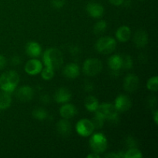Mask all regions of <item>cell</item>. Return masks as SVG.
Instances as JSON below:
<instances>
[{
  "label": "cell",
  "mask_w": 158,
  "mask_h": 158,
  "mask_svg": "<svg viewBox=\"0 0 158 158\" xmlns=\"http://www.w3.org/2000/svg\"><path fill=\"white\" fill-rule=\"evenodd\" d=\"M121 56L122 68L126 69H130L133 67V60L129 55H120Z\"/></svg>",
  "instance_id": "obj_27"
},
{
  "label": "cell",
  "mask_w": 158,
  "mask_h": 158,
  "mask_svg": "<svg viewBox=\"0 0 158 158\" xmlns=\"http://www.w3.org/2000/svg\"><path fill=\"white\" fill-rule=\"evenodd\" d=\"M148 104L152 106V107H154L157 104V97H156V96H151L150 99L148 100Z\"/></svg>",
  "instance_id": "obj_38"
},
{
  "label": "cell",
  "mask_w": 158,
  "mask_h": 158,
  "mask_svg": "<svg viewBox=\"0 0 158 158\" xmlns=\"http://www.w3.org/2000/svg\"><path fill=\"white\" fill-rule=\"evenodd\" d=\"M34 96V90L31 86H23L16 92V97L20 101L28 102L30 101Z\"/></svg>",
  "instance_id": "obj_11"
},
{
  "label": "cell",
  "mask_w": 158,
  "mask_h": 158,
  "mask_svg": "<svg viewBox=\"0 0 158 158\" xmlns=\"http://www.w3.org/2000/svg\"><path fill=\"white\" fill-rule=\"evenodd\" d=\"M69 52H70L71 55L73 56H77L80 54L81 50H80V48L78 46H75V45H73L69 47Z\"/></svg>",
  "instance_id": "obj_32"
},
{
  "label": "cell",
  "mask_w": 158,
  "mask_h": 158,
  "mask_svg": "<svg viewBox=\"0 0 158 158\" xmlns=\"http://www.w3.org/2000/svg\"><path fill=\"white\" fill-rule=\"evenodd\" d=\"M85 107L89 112H95L99 106V102L96 97L94 96H88L84 100Z\"/></svg>",
  "instance_id": "obj_21"
},
{
  "label": "cell",
  "mask_w": 158,
  "mask_h": 158,
  "mask_svg": "<svg viewBox=\"0 0 158 158\" xmlns=\"http://www.w3.org/2000/svg\"><path fill=\"white\" fill-rule=\"evenodd\" d=\"M139 80L138 77L135 74L130 73L125 77L124 81H123V87L125 90L127 92L133 93L137 89L139 86Z\"/></svg>",
  "instance_id": "obj_9"
},
{
  "label": "cell",
  "mask_w": 158,
  "mask_h": 158,
  "mask_svg": "<svg viewBox=\"0 0 158 158\" xmlns=\"http://www.w3.org/2000/svg\"><path fill=\"white\" fill-rule=\"evenodd\" d=\"M95 112L100 114L105 120H110L114 123L119 120L118 110L115 107L114 104L112 103H103L102 104H99L98 108Z\"/></svg>",
  "instance_id": "obj_3"
},
{
  "label": "cell",
  "mask_w": 158,
  "mask_h": 158,
  "mask_svg": "<svg viewBox=\"0 0 158 158\" xmlns=\"http://www.w3.org/2000/svg\"><path fill=\"white\" fill-rule=\"evenodd\" d=\"M19 83V75L15 71L10 70L0 76V89L11 94Z\"/></svg>",
  "instance_id": "obj_2"
},
{
  "label": "cell",
  "mask_w": 158,
  "mask_h": 158,
  "mask_svg": "<svg viewBox=\"0 0 158 158\" xmlns=\"http://www.w3.org/2000/svg\"><path fill=\"white\" fill-rule=\"evenodd\" d=\"M153 117H154V120L156 124H158V111L157 110H155L153 114Z\"/></svg>",
  "instance_id": "obj_41"
},
{
  "label": "cell",
  "mask_w": 158,
  "mask_h": 158,
  "mask_svg": "<svg viewBox=\"0 0 158 158\" xmlns=\"http://www.w3.org/2000/svg\"><path fill=\"white\" fill-rule=\"evenodd\" d=\"M72 98L70 91L65 87L59 88L54 94V100L58 103H68Z\"/></svg>",
  "instance_id": "obj_12"
},
{
  "label": "cell",
  "mask_w": 158,
  "mask_h": 158,
  "mask_svg": "<svg viewBox=\"0 0 158 158\" xmlns=\"http://www.w3.org/2000/svg\"><path fill=\"white\" fill-rule=\"evenodd\" d=\"M43 63L45 66L52 69H57L63 64V56L57 48H49L43 53Z\"/></svg>",
  "instance_id": "obj_1"
},
{
  "label": "cell",
  "mask_w": 158,
  "mask_h": 158,
  "mask_svg": "<svg viewBox=\"0 0 158 158\" xmlns=\"http://www.w3.org/2000/svg\"><path fill=\"white\" fill-rule=\"evenodd\" d=\"M106 22L105 20H100L97 22L94 26V32L96 35H100V34L103 33L106 29Z\"/></svg>",
  "instance_id": "obj_26"
},
{
  "label": "cell",
  "mask_w": 158,
  "mask_h": 158,
  "mask_svg": "<svg viewBox=\"0 0 158 158\" xmlns=\"http://www.w3.org/2000/svg\"><path fill=\"white\" fill-rule=\"evenodd\" d=\"M123 1H124V0H109V2L111 4L116 6H121V5H123Z\"/></svg>",
  "instance_id": "obj_39"
},
{
  "label": "cell",
  "mask_w": 158,
  "mask_h": 158,
  "mask_svg": "<svg viewBox=\"0 0 158 158\" xmlns=\"http://www.w3.org/2000/svg\"><path fill=\"white\" fill-rule=\"evenodd\" d=\"M71 124L69 121H68L67 119L60 120L56 123V131L60 135L63 137H67L71 133Z\"/></svg>",
  "instance_id": "obj_18"
},
{
  "label": "cell",
  "mask_w": 158,
  "mask_h": 158,
  "mask_svg": "<svg viewBox=\"0 0 158 158\" xmlns=\"http://www.w3.org/2000/svg\"><path fill=\"white\" fill-rule=\"evenodd\" d=\"M7 64V60L6 58L2 55H0V70L4 69Z\"/></svg>",
  "instance_id": "obj_35"
},
{
  "label": "cell",
  "mask_w": 158,
  "mask_h": 158,
  "mask_svg": "<svg viewBox=\"0 0 158 158\" xmlns=\"http://www.w3.org/2000/svg\"><path fill=\"white\" fill-rule=\"evenodd\" d=\"M117 42L114 38L109 36L101 37L97 41L95 45L97 52L102 54H109L116 49Z\"/></svg>",
  "instance_id": "obj_5"
},
{
  "label": "cell",
  "mask_w": 158,
  "mask_h": 158,
  "mask_svg": "<svg viewBox=\"0 0 158 158\" xmlns=\"http://www.w3.org/2000/svg\"><path fill=\"white\" fill-rule=\"evenodd\" d=\"M83 89H85V91L86 92H92L94 89V83H91V82H86L83 85Z\"/></svg>",
  "instance_id": "obj_34"
},
{
  "label": "cell",
  "mask_w": 158,
  "mask_h": 158,
  "mask_svg": "<svg viewBox=\"0 0 158 158\" xmlns=\"http://www.w3.org/2000/svg\"><path fill=\"white\" fill-rule=\"evenodd\" d=\"M40 100H41L43 103H45V104H48V103H49V102H50V97H49V96L47 95V94H43V95H42L41 97H40Z\"/></svg>",
  "instance_id": "obj_37"
},
{
  "label": "cell",
  "mask_w": 158,
  "mask_h": 158,
  "mask_svg": "<svg viewBox=\"0 0 158 158\" xmlns=\"http://www.w3.org/2000/svg\"><path fill=\"white\" fill-rule=\"evenodd\" d=\"M114 106L117 108L118 112H126L131 109L132 102L129 97L124 94H121L116 98Z\"/></svg>",
  "instance_id": "obj_8"
},
{
  "label": "cell",
  "mask_w": 158,
  "mask_h": 158,
  "mask_svg": "<svg viewBox=\"0 0 158 158\" xmlns=\"http://www.w3.org/2000/svg\"><path fill=\"white\" fill-rule=\"evenodd\" d=\"M103 69L101 61L97 58H89L83 63V71L86 76L94 77L100 73Z\"/></svg>",
  "instance_id": "obj_6"
},
{
  "label": "cell",
  "mask_w": 158,
  "mask_h": 158,
  "mask_svg": "<svg viewBox=\"0 0 158 158\" xmlns=\"http://www.w3.org/2000/svg\"><path fill=\"white\" fill-rule=\"evenodd\" d=\"M40 73H41L42 78L44 80H50L54 77V69L47 67V66L43 68Z\"/></svg>",
  "instance_id": "obj_28"
},
{
  "label": "cell",
  "mask_w": 158,
  "mask_h": 158,
  "mask_svg": "<svg viewBox=\"0 0 158 158\" xmlns=\"http://www.w3.org/2000/svg\"><path fill=\"white\" fill-rule=\"evenodd\" d=\"M63 73L68 79H76L80 75V67L77 63H69L64 67Z\"/></svg>",
  "instance_id": "obj_17"
},
{
  "label": "cell",
  "mask_w": 158,
  "mask_h": 158,
  "mask_svg": "<svg viewBox=\"0 0 158 158\" xmlns=\"http://www.w3.org/2000/svg\"><path fill=\"white\" fill-rule=\"evenodd\" d=\"M11 63H12V64L13 66H18V65H19L21 63V59L18 56H15L11 60Z\"/></svg>",
  "instance_id": "obj_36"
},
{
  "label": "cell",
  "mask_w": 158,
  "mask_h": 158,
  "mask_svg": "<svg viewBox=\"0 0 158 158\" xmlns=\"http://www.w3.org/2000/svg\"><path fill=\"white\" fill-rule=\"evenodd\" d=\"M125 144H126V146L128 148H137L138 142H137V140L134 137L129 136L125 140Z\"/></svg>",
  "instance_id": "obj_30"
},
{
  "label": "cell",
  "mask_w": 158,
  "mask_h": 158,
  "mask_svg": "<svg viewBox=\"0 0 158 158\" xmlns=\"http://www.w3.org/2000/svg\"><path fill=\"white\" fill-rule=\"evenodd\" d=\"M77 113V107L71 103H65L60 109V114L63 118L70 119L75 117Z\"/></svg>",
  "instance_id": "obj_15"
},
{
  "label": "cell",
  "mask_w": 158,
  "mask_h": 158,
  "mask_svg": "<svg viewBox=\"0 0 158 158\" xmlns=\"http://www.w3.org/2000/svg\"><path fill=\"white\" fill-rule=\"evenodd\" d=\"M94 128L92 121L89 119H81L76 125V131L82 137H89L94 133Z\"/></svg>",
  "instance_id": "obj_7"
},
{
  "label": "cell",
  "mask_w": 158,
  "mask_h": 158,
  "mask_svg": "<svg viewBox=\"0 0 158 158\" xmlns=\"http://www.w3.org/2000/svg\"><path fill=\"white\" fill-rule=\"evenodd\" d=\"M32 115L39 120H44L48 117V112L43 107H36L32 110Z\"/></svg>",
  "instance_id": "obj_23"
},
{
  "label": "cell",
  "mask_w": 158,
  "mask_h": 158,
  "mask_svg": "<svg viewBox=\"0 0 158 158\" xmlns=\"http://www.w3.org/2000/svg\"><path fill=\"white\" fill-rule=\"evenodd\" d=\"M86 12L93 18L98 19L104 13V8L99 3L89 2L86 6Z\"/></svg>",
  "instance_id": "obj_13"
},
{
  "label": "cell",
  "mask_w": 158,
  "mask_h": 158,
  "mask_svg": "<svg viewBox=\"0 0 158 158\" xmlns=\"http://www.w3.org/2000/svg\"><path fill=\"white\" fill-rule=\"evenodd\" d=\"M100 155L99 154H97V153H91V154H88L87 156H86V158H100Z\"/></svg>",
  "instance_id": "obj_40"
},
{
  "label": "cell",
  "mask_w": 158,
  "mask_h": 158,
  "mask_svg": "<svg viewBox=\"0 0 158 158\" xmlns=\"http://www.w3.org/2000/svg\"><path fill=\"white\" fill-rule=\"evenodd\" d=\"M133 41H134V44H135V46H137V47H144L148 43V33H147L144 30H142V29L137 31L134 35Z\"/></svg>",
  "instance_id": "obj_16"
},
{
  "label": "cell",
  "mask_w": 158,
  "mask_h": 158,
  "mask_svg": "<svg viewBox=\"0 0 158 158\" xmlns=\"http://www.w3.org/2000/svg\"><path fill=\"white\" fill-rule=\"evenodd\" d=\"M143 154L140 150L136 148H129L128 151L123 153V158H142Z\"/></svg>",
  "instance_id": "obj_24"
},
{
  "label": "cell",
  "mask_w": 158,
  "mask_h": 158,
  "mask_svg": "<svg viewBox=\"0 0 158 158\" xmlns=\"http://www.w3.org/2000/svg\"><path fill=\"white\" fill-rule=\"evenodd\" d=\"M123 153L124 152H112L105 155V157H112V158H123Z\"/></svg>",
  "instance_id": "obj_33"
},
{
  "label": "cell",
  "mask_w": 158,
  "mask_h": 158,
  "mask_svg": "<svg viewBox=\"0 0 158 158\" xmlns=\"http://www.w3.org/2000/svg\"><path fill=\"white\" fill-rule=\"evenodd\" d=\"M147 87L149 90L157 92L158 89V77L157 76L151 77L148 80V83H147Z\"/></svg>",
  "instance_id": "obj_29"
},
{
  "label": "cell",
  "mask_w": 158,
  "mask_h": 158,
  "mask_svg": "<svg viewBox=\"0 0 158 158\" xmlns=\"http://www.w3.org/2000/svg\"><path fill=\"white\" fill-rule=\"evenodd\" d=\"M107 63L111 70L119 71L122 68L121 56L120 54H116V55L111 56L108 59Z\"/></svg>",
  "instance_id": "obj_20"
},
{
  "label": "cell",
  "mask_w": 158,
  "mask_h": 158,
  "mask_svg": "<svg viewBox=\"0 0 158 158\" xmlns=\"http://www.w3.org/2000/svg\"><path fill=\"white\" fill-rule=\"evenodd\" d=\"M26 52L29 56L32 58H36L41 55L42 48L38 43L34 41H30L26 43Z\"/></svg>",
  "instance_id": "obj_14"
},
{
  "label": "cell",
  "mask_w": 158,
  "mask_h": 158,
  "mask_svg": "<svg viewBox=\"0 0 158 158\" xmlns=\"http://www.w3.org/2000/svg\"><path fill=\"white\" fill-rule=\"evenodd\" d=\"M12 97L10 94L2 91L0 93V110H5L11 106Z\"/></svg>",
  "instance_id": "obj_22"
},
{
  "label": "cell",
  "mask_w": 158,
  "mask_h": 158,
  "mask_svg": "<svg viewBox=\"0 0 158 158\" xmlns=\"http://www.w3.org/2000/svg\"><path fill=\"white\" fill-rule=\"evenodd\" d=\"M89 139V147L93 152L97 154H103L107 149V140L101 133H96L91 134Z\"/></svg>",
  "instance_id": "obj_4"
},
{
  "label": "cell",
  "mask_w": 158,
  "mask_h": 158,
  "mask_svg": "<svg viewBox=\"0 0 158 158\" xmlns=\"http://www.w3.org/2000/svg\"><path fill=\"white\" fill-rule=\"evenodd\" d=\"M91 121H92L95 129H101L104 125L105 119L100 114L95 112V115H94V118Z\"/></svg>",
  "instance_id": "obj_25"
},
{
  "label": "cell",
  "mask_w": 158,
  "mask_h": 158,
  "mask_svg": "<svg viewBox=\"0 0 158 158\" xmlns=\"http://www.w3.org/2000/svg\"><path fill=\"white\" fill-rule=\"evenodd\" d=\"M131 35V30L129 26H123L118 28L116 32V37L121 43H126L130 40Z\"/></svg>",
  "instance_id": "obj_19"
},
{
  "label": "cell",
  "mask_w": 158,
  "mask_h": 158,
  "mask_svg": "<svg viewBox=\"0 0 158 158\" xmlns=\"http://www.w3.org/2000/svg\"><path fill=\"white\" fill-rule=\"evenodd\" d=\"M43 69V63L40 60L36 59H32L29 60L25 65V71L27 74L31 76L37 75L41 72Z\"/></svg>",
  "instance_id": "obj_10"
},
{
  "label": "cell",
  "mask_w": 158,
  "mask_h": 158,
  "mask_svg": "<svg viewBox=\"0 0 158 158\" xmlns=\"http://www.w3.org/2000/svg\"><path fill=\"white\" fill-rule=\"evenodd\" d=\"M51 6L54 8V9H61L65 5L66 0H51Z\"/></svg>",
  "instance_id": "obj_31"
}]
</instances>
